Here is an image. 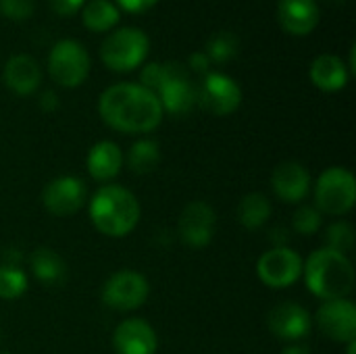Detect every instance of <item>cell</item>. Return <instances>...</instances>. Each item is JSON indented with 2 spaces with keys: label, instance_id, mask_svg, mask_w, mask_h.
<instances>
[{
  "label": "cell",
  "instance_id": "6da1fadb",
  "mask_svg": "<svg viewBox=\"0 0 356 354\" xmlns=\"http://www.w3.org/2000/svg\"><path fill=\"white\" fill-rule=\"evenodd\" d=\"M102 121L123 134H150L163 121V106L150 90L140 83H115L98 100Z\"/></svg>",
  "mask_w": 356,
  "mask_h": 354
},
{
  "label": "cell",
  "instance_id": "7a4b0ae2",
  "mask_svg": "<svg viewBox=\"0 0 356 354\" xmlns=\"http://www.w3.org/2000/svg\"><path fill=\"white\" fill-rule=\"evenodd\" d=\"M302 275L307 288L323 303L346 298L355 288V267L348 255L330 248L315 250L302 265Z\"/></svg>",
  "mask_w": 356,
  "mask_h": 354
},
{
  "label": "cell",
  "instance_id": "3957f363",
  "mask_svg": "<svg viewBox=\"0 0 356 354\" xmlns=\"http://www.w3.org/2000/svg\"><path fill=\"white\" fill-rule=\"evenodd\" d=\"M140 215L138 198L121 186H102L90 198V219L94 227L108 238H123L131 234Z\"/></svg>",
  "mask_w": 356,
  "mask_h": 354
},
{
  "label": "cell",
  "instance_id": "277c9868",
  "mask_svg": "<svg viewBox=\"0 0 356 354\" xmlns=\"http://www.w3.org/2000/svg\"><path fill=\"white\" fill-rule=\"evenodd\" d=\"M150 52V40L136 27H119L106 35L100 46V58L104 67L117 73L138 69Z\"/></svg>",
  "mask_w": 356,
  "mask_h": 354
},
{
  "label": "cell",
  "instance_id": "5b68a950",
  "mask_svg": "<svg viewBox=\"0 0 356 354\" xmlns=\"http://www.w3.org/2000/svg\"><path fill=\"white\" fill-rule=\"evenodd\" d=\"M356 202L355 175L344 167L325 169L315 184V207L325 215H346Z\"/></svg>",
  "mask_w": 356,
  "mask_h": 354
},
{
  "label": "cell",
  "instance_id": "8992f818",
  "mask_svg": "<svg viewBox=\"0 0 356 354\" xmlns=\"http://www.w3.org/2000/svg\"><path fill=\"white\" fill-rule=\"evenodd\" d=\"M48 73L63 88H77L90 73V54L77 40H60L48 54Z\"/></svg>",
  "mask_w": 356,
  "mask_h": 354
},
{
  "label": "cell",
  "instance_id": "52a82bcc",
  "mask_svg": "<svg viewBox=\"0 0 356 354\" xmlns=\"http://www.w3.org/2000/svg\"><path fill=\"white\" fill-rule=\"evenodd\" d=\"M302 265L305 261L296 250L288 246H275L259 259L257 275L267 288L284 290L300 280Z\"/></svg>",
  "mask_w": 356,
  "mask_h": 354
},
{
  "label": "cell",
  "instance_id": "ba28073f",
  "mask_svg": "<svg viewBox=\"0 0 356 354\" xmlns=\"http://www.w3.org/2000/svg\"><path fill=\"white\" fill-rule=\"evenodd\" d=\"M150 294V286L144 275L123 269L113 273L102 286V300L115 311H136Z\"/></svg>",
  "mask_w": 356,
  "mask_h": 354
},
{
  "label": "cell",
  "instance_id": "9c48e42d",
  "mask_svg": "<svg viewBox=\"0 0 356 354\" xmlns=\"http://www.w3.org/2000/svg\"><path fill=\"white\" fill-rule=\"evenodd\" d=\"M198 92V104L211 115L225 117L242 104V88L225 73H207Z\"/></svg>",
  "mask_w": 356,
  "mask_h": 354
},
{
  "label": "cell",
  "instance_id": "30bf717a",
  "mask_svg": "<svg viewBox=\"0 0 356 354\" xmlns=\"http://www.w3.org/2000/svg\"><path fill=\"white\" fill-rule=\"evenodd\" d=\"M217 230V215L209 202L194 200L184 207L177 223L179 240L190 248H204L211 244Z\"/></svg>",
  "mask_w": 356,
  "mask_h": 354
},
{
  "label": "cell",
  "instance_id": "8fae6325",
  "mask_svg": "<svg viewBox=\"0 0 356 354\" xmlns=\"http://www.w3.org/2000/svg\"><path fill=\"white\" fill-rule=\"evenodd\" d=\"M317 328L334 342L348 344L356 340V307L348 298L338 300H325L317 315H315Z\"/></svg>",
  "mask_w": 356,
  "mask_h": 354
},
{
  "label": "cell",
  "instance_id": "7c38bea8",
  "mask_svg": "<svg viewBox=\"0 0 356 354\" xmlns=\"http://www.w3.org/2000/svg\"><path fill=\"white\" fill-rule=\"evenodd\" d=\"M88 198L86 184L73 175H60L46 184L42 192V202L46 211L54 217H71L75 215Z\"/></svg>",
  "mask_w": 356,
  "mask_h": 354
},
{
  "label": "cell",
  "instance_id": "4fadbf2b",
  "mask_svg": "<svg viewBox=\"0 0 356 354\" xmlns=\"http://www.w3.org/2000/svg\"><path fill=\"white\" fill-rule=\"evenodd\" d=\"M269 332L286 342H300L311 334L313 317L298 303H282L271 309L267 317Z\"/></svg>",
  "mask_w": 356,
  "mask_h": 354
},
{
  "label": "cell",
  "instance_id": "5bb4252c",
  "mask_svg": "<svg viewBox=\"0 0 356 354\" xmlns=\"http://www.w3.org/2000/svg\"><path fill=\"white\" fill-rule=\"evenodd\" d=\"M113 346L117 354H156L159 338L150 323L144 319H125L113 334Z\"/></svg>",
  "mask_w": 356,
  "mask_h": 354
},
{
  "label": "cell",
  "instance_id": "9a60e30c",
  "mask_svg": "<svg viewBox=\"0 0 356 354\" xmlns=\"http://www.w3.org/2000/svg\"><path fill=\"white\" fill-rule=\"evenodd\" d=\"M271 188L280 200L288 204H298L311 192V175L305 165L296 161H286L273 169Z\"/></svg>",
  "mask_w": 356,
  "mask_h": 354
},
{
  "label": "cell",
  "instance_id": "2e32d148",
  "mask_svg": "<svg viewBox=\"0 0 356 354\" xmlns=\"http://www.w3.org/2000/svg\"><path fill=\"white\" fill-rule=\"evenodd\" d=\"M277 19L284 31L292 35H307L319 25L321 10L317 0H280Z\"/></svg>",
  "mask_w": 356,
  "mask_h": 354
},
{
  "label": "cell",
  "instance_id": "e0dca14e",
  "mask_svg": "<svg viewBox=\"0 0 356 354\" xmlns=\"http://www.w3.org/2000/svg\"><path fill=\"white\" fill-rule=\"evenodd\" d=\"M2 79L10 92L17 96H29L40 88L42 71L33 56L29 54H15L6 61L2 69Z\"/></svg>",
  "mask_w": 356,
  "mask_h": 354
},
{
  "label": "cell",
  "instance_id": "ac0fdd59",
  "mask_svg": "<svg viewBox=\"0 0 356 354\" xmlns=\"http://www.w3.org/2000/svg\"><path fill=\"white\" fill-rule=\"evenodd\" d=\"M156 98H159L163 111H167L171 115H186L198 104V92L188 81L184 67L159 88Z\"/></svg>",
  "mask_w": 356,
  "mask_h": 354
},
{
  "label": "cell",
  "instance_id": "d6986e66",
  "mask_svg": "<svg viewBox=\"0 0 356 354\" xmlns=\"http://www.w3.org/2000/svg\"><path fill=\"white\" fill-rule=\"evenodd\" d=\"M86 165H88V173L96 182H111L113 177L119 175L123 167V152L115 142L102 140L90 148Z\"/></svg>",
  "mask_w": 356,
  "mask_h": 354
},
{
  "label": "cell",
  "instance_id": "ffe728a7",
  "mask_svg": "<svg viewBox=\"0 0 356 354\" xmlns=\"http://www.w3.org/2000/svg\"><path fill=\"white\" fill-rule=\"evenodd\" d=\"M350 71L336 54H319L311 65V81L323 92H340L346 88Z\"/></svg>",
  "mask_w": 356,
  "mask_h": 354
},
{
  "label": "cell",
  "instance_id": "44dd1931",
  "mask_svg": "<svg viewBox=\"0 0 356 354\" xmlns=\"http://www.w3.org/2000/svg\"><path fill=\"white\" fill-rule=\"evenodd\" d=\"M29 265H31V273L35 275V280H40L44 286L54 288V286L65 284V280H67V263L52 248L33 250Z\"/></svg>",
  "mask_w": 356,
  "mask_h": 354
},
{
  "label": "cell",
  "instance_id": "7402d4cb",
  "mask_svg": "<svg viewBox=\"0 0 356 354\" xmlns=\"http://www.w3.org/2000/svg\"><path fill=\"white\" fill-rule=\"evenodd\" d=\"M119 19L121 10L111 0H90L81 6V21L90 31H111L119 23Z\"/></svg>",
  "mask_w": 356,
  "mask_h": 354
},
{
  "label": "cell",
  "instance_id": "603a6c76",
  "mask_svg": "<svg viewBox=\"0 0 356 354\" xmlns=\"http://www.w3.org/2000/svg\"><path fill=\"white\" fill-rule=\"evenodd\" d=\"M271 219V202L265 194L261 192H250L246 194L242 200H240V207H238V221L254 232L259 227H263L267 221Z\"/></svg>",
  "mask_w": 356,
  "mask_h": 354
},
{
  "label": "cell",
  "instance_id": "cb8c5ba5",
  "mask_svg": "<svg viewBox=\"0 0 356 354\" xmlns=\"http://www.w3.org/2000/svg\"><path fill=\"white\" fill-rule=\"evenodd\" d=\"M159 163H161V148L152 140H140L127 152V167L136 175L152 173L159 167Z\"/></svg>",
  "mask_w": 356,
  "mask_h": 354
},
{
  "label": "cell",
  "instance_id": "d4e9b609",
  "mask_svg": "<svg viewBox=\"0 0 356 354\" xmlns=\"http://www.w3.org/2000/svg\"><path fill=\"white\" fill-rule=\"evenodd\" d=\"M204 54L209 56L211 63H217V65L229 63V61L238 54V38H236L234 33H229V31L215 33V35L209 40Z\"/></svg>",
  "mask_w": 356,
  "mask_h": 354
},
{
  "label": "cell",
  "instance_id": "484cf974",
  "mask_svg": "<svg viewBox=\"0 0 356 354\" xmlns=\"http://www.w3.org/2000/svg\"><path fill=\"white\" fill-rule=\"evenodd\" d=\"M27 292V275L13 265L0 267V298L15 300Z\"/></svg>",
  "mask_w": 356,
  "mask_h": 354
},
{
  "label": "cell",
  "instance_id": "4316f807",
  "mask_svg": "<svg viewBox=\"0 0 356 354\" xmlns=\"http://www.w3.org/2000/svg\"><path fill=\"white\" fill-rule=\"evenodd\" d=\"M179 69H181V65H177V63H150L142 69V83L140 86H144L146 90L156 94L159 88L169 77H173Z\"/></svg>",
  "mask_w": 356,
  "mask_h": 354
},
{
  "label": "cell",
  "instance_id": "83f0119b",
  "mask_svg": "<svg viewBox=\"0 0 356 354\" xmlns=\"http://www.w3.org/2000/svg\"><path fill=\"white\" fill-rule=\"evenodd\" d=\"M325 240H327V246L330 250H336V252H350L353 246H355V230L350 223L346 221H336L327 227L325 232Z\"/></svg>",
  "mask_w": 356,
  "mask_h": 354
},
{
  "label": "cell",
  "instance_id": "f1b7e54d",
  "mask_svg": "<svg viewBox=\"0 0 356 354\" xmlns=\"http://www.w3.org/2000/svg\"><path fill=\"white\" fill-rule=\"evenodd\" d=\"M292 225L296 230V234L300 236H313L321 230V213L317 211V207L311 204H302L296 209L294 217H292Z\"/></svg>",
  "mask_w": 356,
  "mask_h": 354
},
{
  "label": "cell",
  "instance_id": "f546056e",
  "mask_svg": "<svg viewBox=\"0 0 356 354\" xmlns=\"http://www.w3.org/2000/svg\"><path fill=\"white\" fill-rule=\"evenodd\" d=\"M0 13L13 21H25L33 15V0H0Z\"/></svg>",
  "mask_w": 356,
  "mask_h": 354
},
{
  "label": "cell",
  "instance_id": "4dcf8cb0",
  "mask_svg": "<svg viewBox=\"0 0 356 354\" xmlns=\"http://www.w3.org/2000/svg\"><path fill=\"white\" fill-rule=\"evenodd\" d=\"M48 4L56 15L69 17V15L77 13L86 4V0H48Z\"/></svg>",
  "mask_w": 356,
  "mask_h": 354
},
{
  "label": "cell",
  "instance_id": "1f68e13d",
  "mask_svg": "<svg viewBox=\"0 0 356 354\" xmlns=\"http://www.w3.org/2000/svg\"><path fill=\"white\" fill-rule=\"evenodd\" d=\"M156 2L159 0H117V6H119V10L123 8V10L131 13V15H138V13L150 10Z\"/></svg>",
  "mask_w": 356,
  "mask_h": 354
},
{
  "label": "cell",
  "instance_id": "d6a6232c",
  "mask_svg": "<svg viewBox=\"0 0 356 354\" xmlns=\"http://www.w3.org/2000/svg\"><path fill=\"white\" fill-rule=\"evenodd\" d=\"M190 67H192V71H196V73H200V75H207V73H211L209 71V67H211V61H209V56L204 54V52H194V54H190Z\"/></svg>",
  "mask_w": 356,
  "mask_h": 354
},
{
  "label": "cell",
  "instance_id": "836d02e7",
  "mask_svg": "<svg viewBox=\"0 0 356 354\" xmlns=\"http://www.w3.org/2000/svg\"><path fill=\"white\" fill-rule=\"evenodd\" d=\"M40 106H42L44 111H54V108L58 106L56 94H54V92H44L42 98H40Z\"/></svg>",
  "mask_w": 356,
  "mask_h": 354
},
{
  "label": "cell",
  "instance_id": "e575fe53",
  "mask_svg": "<svg viewBox=\"0 0 356 354\" xmlns=\"http://www.w3.org/2000/svg\"><path fill=\"white\" fill-rule=\"evenodd\" d=\"M282 354H311V348L307 344H300V342H292L290 346L284 348Z\"/></svg>",
  "mask_w": 356,
  "mask_h": 354
},
{
  "label": "cell",
  "instance_id": "d590c367",
  "mask_svg": "<svg viewBox=\"0 0 356 354\" xmlns=\"http://www.w3.org/2000/svg\"><path fill=\"white\" fill-rule=\"evenodd\" d=\"M356 351V340H353V342H348V354H355Z\"/></svg>",
  "mask_w": 356,
  "mask_h": 354
},
{
  "label": "cell",
  "instance_id": "8d00e7d4",
  "mask_svg": "<svg viewBox=\"0 0 356 354\" xmlns=\"http://www.w3.org/2000/svg\"><path fill=\"white\" fill-rule=\"evenodd\" d=\"M327 2H332V4H344L346 0H327Z\"/></svg>",
  "mask_w": 356,
  "mask_h": 354
},
{
  "label": "cell",
  "instance_id": "74e56055",
  "mask_svg": "<svg viewBox=\"0 0 356 354\" xmlns=\"http://www.w3.org/2000/svg\"><path fill=\"white\" fill-rule=\"evenodd\" d=\"M0 354H2V353H0Z\"/></svg>",
  "mask_w": 356,
  "mask_h": 354
}]
</instances>
